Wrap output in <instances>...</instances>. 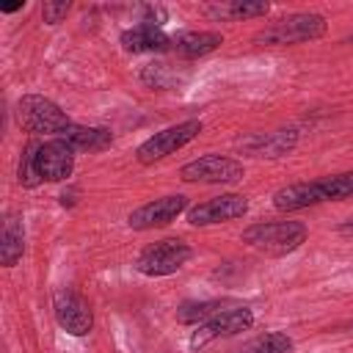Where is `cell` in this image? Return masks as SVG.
Segmentation results:
<instances>
[{
	"label": "cell",
	"instance_id": "cell-1",
	"mask_svg": "<svg viewBox=\"0 0 353 353\" xmlns=\"http://www.w3.org/2000/svg\"><path fill=\"white\" fill-rule=\"evenodd\" d=\"M74 171V149L63 138H50L44 143H28L19 160V182L36 188L39 182H63Z\"/></svg>",
	"mask_w": 353,
	"mask_h": 353
},
{
	"label": "cell",
	"instance_id": "cell-2",
	"mask_svg": "<svg viewBox=\"0 0 353 353\" xmlns=\"http://www.w3.org/2000/svg\"><path fill=\"white\" fill-rule=\"evenodd\" d=\"M306 234L309 229L301 221H265L248 226L243 232V243L268 256H287L306 243Z\"/></svg>",
	"mask_w": 353,
	"mask_h": 353
},
{
	"label": "cell",
	"instance_id": "cell-3",
	"mask_svg": "<svg viewBox=\"0 0 353 353\" xmlns=\"http://www.w3.org/2000/svg\"><path fill=\"white\" fill-rule=\"evenodd\" d=\"M328 22L323 14L314 11H298V14H287L276 22H270L268 28H262L254 41L256 44H270V47H281V44H303V41H314L320 36H325Z\"/></svg>",
	"mask_w": 353,
	"mask_h": 353
},
{
	"label": "cell",
	"instance_id": "cell-4",
	"mask_svg": "<svg viewBox=\"0 0 353 353\" xmlns=\"http://www.w3.org/2000/svg\"><path fill=\"white\" fill-rule=\"evenodd\" d=\"M17 119L28 132L36 135H55L61 138L74 121L66 116V110H61L52 99L39 97V94H28L17 102Z\"/></svg>",
	"mask_w": 353,
	"mask_h": 353
},
{
	"label": "cell",
	"instance_id": "cell-5",
	"mask_svg": "<svg viewBox=\"0 0 353 353\" xmlns=\"http://www.w3.org/2000/svg\"><path fill=\"white\" fill-rule=\"evenodd\" d=\"M201 130H204V124H201L199 119H188V121L171 124V127H165V130L149 135V138L135 149V157H138V163L152 165V163H157V160L174 154V152L182 149L185 143H190Z\"/></svg>",
	"mask_w": 353,
	"mask_h": 353
},
{
	"label": "cell",
	"instance_id": "cell-6",
	"mask_svg": "<svg viewBox=\"0 0 353 353\" xmlns=\"http://www.w3.org/2000/svg\"><path fill=\"white\" fill-rule=\"evenodd\" d=\"M245 174L243 163L226 154H204L179 168V176L185 182H199V185H232L240 182Z\"/></svg>",
	"mask_w": 353,
	"mask_h": 353
},
{
	"label": "cell",
	"instance_id": "cell-7",
	"mask_svg": "<svg viewBox=\"0 0 353 353\" xmlns=\"http://www.w3.org/2000/svg\"><path fill=\"white\" fill-rule=\"evenodd\" d=\"M190 256H193V248L188 243H182L176 237H168V240H160V243L143 248L138 262H135V268H138V273L157 279V276L176 273Z\"/></svg>",
	"mask_w": 353,
	"mask_h": 353
},
{
	"label": "cell",
	"instance_id": "cell-8",
	"mask_svg": "<svg viewBox=\"0 0 353 353\" xmlns=\"http://www.w3.org/2000/svg\"><path fill=\"white\" fill-rule=\"evenodd\" d=\"M251 325H254V312L243 303H234V306L218 312L215 317H210L207 323H201L190 336V347L199 350V347H204L207 342H212L218 336H234L240 331H248Z\"/></svg>",
	"mask_w": 353,
	"mask_h": 353
},
{
	"label": "cell",
	"instance_id": "cell-9",
	"mask_svg": "<svg viewBox=\"0 0 353 353\" xmlns=\"http://www.w3.org/2000/svg\"><path fill=\"white\" fill-rule=\"evenodd\" d=\"M52 312L58 325L72 336H85L94 328V312L85 298H80L74 290H58L52 295Z\"/></svg>",
	"mask_w": 353,
	"mask_h": 353
},
{
	"label": "cell",
	"instance_id": "cell-10",
	"mask_svg": "<svg viewBox=\"0 0 353 353\" xmlns=\"http://www.w3.org/2000/svg\"><path fill=\"white\" fill-rule=\"evenodd\" d=\"M245 212H248V199L243 193H223V196H215V199H207V201L190 207L188 223L190 226H212V223L243 218Z\"/></svg>",
	"mask_w": 353,
	"mask_h": 353
},
{
	"label": "cell",
	"instance_id": "cell-11",
	"mask_svg": "<svg viewBox=\"0 0 353 353\" xmlns=\"http://www.w3.org/2000/svg\"><path fill=\"white\" fill-rule=\"evenodd\" d=\"M323 201H331L328 176H320L312 182H292V185H284L273 193V207L281 212H295V210L323 204Z\"/></svg>",
	"mask_w": 353,
	"mask_h": 353
},
{
	"label": "cell",
	"instance_id": "cell-12",
	"mask_svg": "<svg viewBox=\"0 0 353 353\" xmlns=\"http://www.w3.org/2000/svg\"><path fill=\"white\" fill-rule=\"evenodd\" d=\"M188 210V196L176 193V196H163V199H154L149 204H141L138 210H132L127 215V223L130 229H138V232H146V229H154V226H165L171 223L179 212Z\"/></svg>",
	"mask_w": 353,
	"mask_h": 353
},
{
	"label": "cell",
	"instance_id": "cell-13",
	"mask_svg": "<svg viewBox=\"0 0 353 353\" xmlns=\"http://www.w3.org/2000/svg\"><path fill=\"white\" fill-rule=\"evenodd\" d=\"M298 143V132L295 130H276V132H254L251 138L240 141L243 152L254 154V157H281L287 152H292Z\"/></svg>",
	"mask_w": 353,
	"mask_h": 353
},
{
	"label": "cell",
	"instance_id": "cell-14",
	"mask_svg": "<svg viewBox=\"0 0 353 353\" xmlns=\"http://www.w3.org/2000/svg\"><path fill=\"white\" fill-rule=\"evenodd\" d=\"M119 41L127 52H163L171 47V36H165L157 25H149V22H141L124 30Z\"/></svg>",
	"mask_w": 353,
	"mask_h": 353
},
{
	"label": "cell",
	"instance_id": "cell-15",
	"mask_svg": "<svg viewBox=\"0 0 353 353\" xmlns=\"http://www.w3.org/2000/svg\"><path fill=\"white\" fill-rule=\"evenodd\" d=\"M223 44V36L215 30H182L171 36V50L182 58H204Z\"/></svg>",
	"mask_w": 353,
	"mask_h": 353
},
{
	"label": "cell",
	"instance_id": "cell-16",
	"mask_svg": "<svg viewBox=\"0 0 353 353\" xmlns=\"http://www.w3.org/2000/svg\"><path fill=\"white\" fill-rule=\"evenodd\" d=\"M25 251V226L19 215H8L3 223V237H0V262L6 268H14L22 259Z\"/></svg>",
	"mask_w": 353,
	"mask_h": 353
},
{
	"label": "cell",
	"instance_id": "cell-17",
	"mask_svg": "<svg viewBox=\"0 0 353 353\" xmlns=\"http://www.w3.org/2000/svg\"><path fill=\"white\" fill-rule=\"evenodd\" d=\"M61 138H63L72 149H88V152L108 149V146L113 143L110 130H105V127H83V124H72Z\"/></svg>",
	"mask_w": 353,
	"mask_h": 353
},
{
	"label": "cell",
	"instance_id": "cell-18",
	"mask_svg": "<svg viewBox=\"0 0 353 353\" xmlns=\"http://www.w3.org/2000/svg\"><path fill=\"white\" fill-rule=\"evenodd\" d=\"M229 306H234V301H229V298H215V301H190V303H182L179 309H176V320L179 323H188V325H193V323H207L210 317H215L218 312H223V309H229Z\"/></svg>",
	"mask_w": 353,
	"mask_h": 353
},
{
	"label": "cell",
	"instance_id": "cell-19",
	"mask_svg": "<svg viewBox=\"0 0 353 353\" xmlns=\"http://www.w3.org/2000/svg\"><path fill=\"white\" fill-rule=\"evenodd\" d=\"M292 350H295L292 339L287 334H281V331L262 334V336H256L254 342H248L243 347V353H292Z\"/></svg>",
	"mask_w": 353,
	"mask_h": 353
},
{
	"label": "cell",
	"instance_id": "cell-20",
	"mask_svg": "<svg viewBox=\"0 0 353 353\" xmlns=\"http://www.w3.org/2000/svg\"><path fill=\"white\" fill-rule=\"evenodd\" d=\"M270 11L268 3H226L221 8H215V14L221 17H232V19H248V17H265Z\"/></svg>",
	"mask_w": 353,
	"mask_h": 353
},
{
	"label": "cell",
	"instance_id": "cell-21",
	"mask_svg": "<svg viewBox=\"0 0 353 353\" xmlns=\"http://www.w3.org/2000/svg\"><path fill=\"white\" fill-rule=\"evenodd\" d=\"M69 8H72V3H66V0L44 3V6H41V17H44V22H47V25H58V22L69 14Z\"/></svg>",
	"mask_w": 353,
	"mask_h": 353
},
{
	"label": "cell",
	"instance_id": "cell-22",
	"mask_svg": "<svg viewBox=\"0 0 353 353\" xmlns=\"http://www.w3.org/2000/svg\"><path fill=\"white\" fill-rule=\"evenodd\" d=\"M77 193H80V190H77V188H74V190H69V193H66V190H63V193H61V204H63V207H72V204H74V201H77V199H74V196H77Z\"/></svg>",
	"mask_w": 353,
	"mask_h": 353
}]
</instances>
